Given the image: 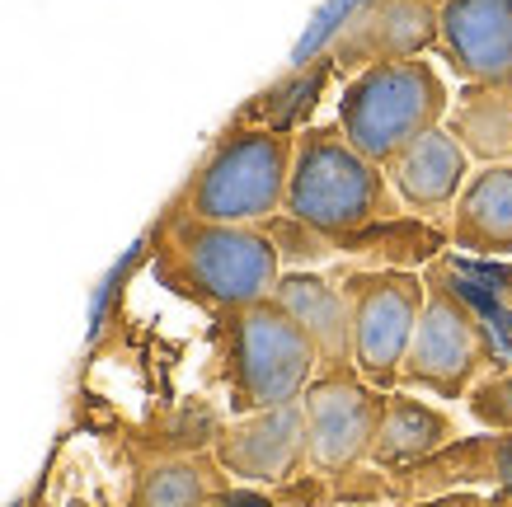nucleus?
Here are the masks:
<instances>
[{"label": "nucleus", "instance_id": "obj_1", "mask_svg": "<svg viewBox=\"0 0 512 507\" xmlns=\"http://www.w3.org/2000/svg\"><path fill=\"white\" fill-rule=\"evenodd\" d=\"M287 212L320 235H353L390 212L386 174L343 132L315 127L296 141Z\"/></svg>", "mask_w": 512, "mask_h": 507}, {"label": "nucleus", "instance_id": "obj_2", "mask_svg": "<svg viewBox=\"0 0 512 507\" xmlns=\"http://www.w3.org/2000/svg\"><path fill=\"white\" fill-rule=\"evenodd\" d=\"M447 113V85L428 62H381L367 66L348 80L339 99V132L353 141L357 151L390 165L395 155L433 132Z\"/></svg>", "mask_w": 512, "mask_h": 507}, {"label": "nucleus", "instance_id": "obj_3", "mask_svg": "<svg viewBox=\"0 0 512 507\" xmlns=\"http://www.w3.org/2000/svg\"><path fill=\"white\" fill-rule=\"evenodd\" d=\"M292 137L273 127L254 132H231L207 155V165L188 184V212L198 221H221V226H249L264 221L278 207H287V179H292Z\"/></svg>", "mask_w": 512, "mask_h": 507}, {"label": "nucleus", "instance_id": "obj_4", "mask_svg": "<svg viewBox=\"0 0 512 507\" xmlns=\"http://www.w3.org/2000/svg\"><path fill=\"white\" fill-rule=\"evenodd\" d=\"M170 268L193 296L226 310L259 306L278 292V249L249 226L179 216L170 226Z\"/></svg>", "mask_w": 512, "mask_h": 507}, {"label": "nucleus", "instance_id": "obj_5", "mask_svg": "<svg viewBox=\"0 0 512 507\" xmlns=\"http://www.w3.org/2000/svg\"><path fill=\"white\" fill-rule=\"evenodd\" d=\"M311 334L268 296L259 306L235 310L231 320V385L245 409H282L296 404L315 381Z\"/></svg>", "mask_w": 512, "mask_h": 507}, {"label": "nucleus", "instance_id": "obj_6", "mask_svg": "<svg viewBox=\"0 0 512 507\" xmlns=\"http://www.w3.org/2000/svg\"><path fill=\"white\" fill-rule=\"evenodd\" d=\"M423 282L409 273L357 277L348 292L353 310V367L376 390H390L404 371V353L414 343L423 315Z\"/></svg>", "mask_w": 512, "mask_h": 507}, {"label": "nucleus", "instance_id": "obj_7", "mask_svg": "<svg viewBox=\"0 0 512 507\" xmlns=\"http://www.w3.org/2000/svg\"><path fill=\"white\" fill-rule=\"evenodd\" d=\"M484 357H489V343H484V329L470 315V306L451 287H428L400 381L423 385L442 400H456V395H466V385L475 381Z\"/></svg>", "mask_w": 512, "mask_h": 507}, {"label": "nucleus", "instance_id": "obj_8", "mask_svg": "<svg viewBox=\"0 0 512 507\" xmlns=\"http://www.w3.org/2000/svg\"><path fill=\"white\" fill-rule=\"evenodd\" d=\"M301 409H306V456L320 470H348L362 456H372L386 400L339 367L311 381V390L301 395Z\"/></svg>", "mask_w": 512, "mask_h": 507}, {"label": "nucleus", "instance_id": "obj_9", "mask_svg": "<svg viewBox=\"0 0 512 507\" xmlns=\"http://www.w3.org/2000/svg\"><path fill=\"white\" fill-rule=\"evenodd\" d=\"M437 38L475 85H512V0H447Z\"/></svg>", "mask_w": 512, "mask_h": 507}, {"label": "nucleus", "instance_id": "obj_10", "mask_svg": "<svg viewBox=\"0 0 512 507\" xmlns=\"http://www.w3.org/2000/svg\"><path fill=\"white\" fill-rule=\"evenodd\" d=\"M437 10L428 0H362L339 33L343 66L409 62L437 38Z\"/></svg>", "mask_w": 512, "mask_h": 507}, {"label": "nucleus", "instance_id": "obj_11", "mask_svg": "<svg viewBox=\"0 0 512 507\" xmlns=\"http://www.w3.org/2000/svg\"><path fill=\"white\" fill-rule=\"evenodd\" d=\"M221 465L240 479H282L292 475V465L306 456V409L301 400L282 409H259L245 423H235L217 442Z\"/></svg>", "mask_w": 512, "mask_h": 507}, {"label": "nucleus", "instance_id": "obj_12", "mask_svg": "<svg viewBox=\"0 0 512 507\" xmlns=\"http://www.w3.org/2000/svg\"><path fill=\"white\" fill-rule=\"evenodd\" d=\"M390 184L400 188V198L409 207L437 212V207L461 198V188H466V146L451 132L433 127L390 160Z\"/></svg>", "mask_w": 512, "mask_h": 507}, {"label": "nucleus", "instance_id": "obj_13", "mask_svg": "<svg viewBox=\"0 0 512 507\" xmlns=\"http://www.w3.org/2000/svg\"><path fill=\"white\" fill-rule=\"evenodd\" d=\"M451 235L470 254H512V165H484L470 174L456 198Z\"/></svg>", "mask_w": 512, "mask_h": 507}, {"label": "nucleus", "instance_id": "obj_14", "mask_svg": "<svg viewBox=\"0 0 512 507\" xmlns=\"http://www.w3.org/2000/svg\"><path fill=\"white\" fill-rule=\"evenodd\" d=\"M273 301L311 334L320 362H329L334 371L343 362H353V310H348V296H339L320 277H282Z\"/></svg>", "mask_w": 512, "mask_h": 507}, {"label": "nucleus", "instance_id": "obj_15", "mask_svg": "<svg viewBox=\"0 0 512 507\" xmlns=\"http://www.w3.org/2000/svg\"><path fill=\"white\" fill-rule=\"evenodd\" d=\"M447 437H451V423L437 409H428L419 400H386L381 428H376V442H372V461L381 465L419 461V456H428Z\"/></svg>", "mask_w": 512, "mask_h": 507}, {"label": "nucleus", "instance_id": "obj_16", "mask_svg": "<svg viewBox=\"0 0 512 507\" xmlns=\"http://www.w3.org/2000/svg\"><path fill=\"white\" fill-rule=\"evenodd\" d=\"M451 137L494 165L498 155H512V85H480L475 94H466Z\"/></svg>", "mask_w": 512, "mask_h": 507}, {"label": "nucleus", "instance_id": "obj_17", "mask_svg": "<svg viewBox=\"0 0 512 507\" xmlns=\"http://www.w3.org/2000/svg\"><path fill=\"white\" fill-rule=\"evenodd\" d=\"M212 493V475L193 461H174V465H160L146 475L137 493V507H202Z\"/></svg>", "mask_w": 512, "mask_h": 507}, {"label": "nucleus", "instance_id": "obj_18", "mask_svg": "<svg viewBox=\"0 0 512 507\" xmlns=\"http://www.w3.org/2000/svg\"><path fill=\"white\" fill-rule=\"evenodd\" d=\"M480 414L494 418V423H512V376L484 390V395H480Z\"/></svg>", "mask_w": 512, "mask_h": 507}]
</instances>
